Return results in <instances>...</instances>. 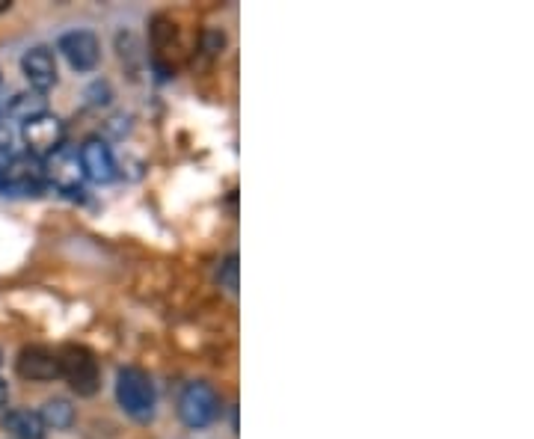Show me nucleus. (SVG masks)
<instances>
[{"mask_svg":"<svg viewBox=\"0 0 534 439\" xmlns=\"http://www.w3.org/2000/svg\"><path fill=\"white\" fill-rule=\"evenodd\" d=\"M57 51L75 72H92L101 60V42L92 30H69L60 36Z\"/></svg>","mask_w":534,"mask_h":439,"instance_id":"obj_7","label":"nucleus"},{"mask_svg":"<svg viewBox=\"0 0 534 439\" xmlns=\"http://www.w3.org/2000/svg\"><path fill=\"white\" fill-rule=\"evenodd\" d=\"M176 410L184 428L202 431V428H208L211 422H217V416H220V395H217V389H214L211 383L193 380V383H187V386L181 389Z\"/></svg>","mask_w":534,"mask_h":439,"instance_id":"obj_2","label":"nucleus"},{"mask_svg":"<svg viewBox=\"0 0 534 439\" xmlns=\"http://www.w3.org/2000/svg\"><path fill=\"white\" fill-rule=\"evenodd\" d=\"M9 6H12L9 0H0V15H3V12H9Z\"/></svg>","mask_w":534,"mask_h":439,"instance_id":"obj_18","label":"nucleus"},{"mask_svg":"<svg viewBox=\"0 0 534 439\" xmlns=\"http://www.w3.org/2000/svg\"><path fill=\"white\" fill-rule=\"evenodd\" d=\"M78 161H81L84 178L95 181V184H107L116 178V158L101 137H89L78 152Z\"/></svg>","mask_w":534,"mask_h":439,"instance_id":"obj_10","label":"nucleus"},{"mask_svg":"<svg viewBox=\"0 0 534 439\" xmlns=\"http://www.w3.org/2000/svg\"><path fill=\"white\" fill-rule=\"evenodd\" d=\"M42 113H48V104H45V95L42 92H18V95H12L9 98V104L3 107V119H9V122H30V119H36V116H42Z\"/></svg>","mask_w":534,"mask_h":439,"instance_id":"obj_12","label":"nucleus"},{"mask_svg":"<svg viewBox=\"0 0 534 439\" xmlns=\"http://www.w3.org/2000/svg\"><path fill=\"white\" fill-rule=\"evenodd\" d=\"M39 419H42L45 431H69L75 425V407L66 398H51L42 404Z\"/></svg>","mask_w":534,"mask_h":439,"instance_id":"obj_13","label":"nucleus"},{"mask_svg":"<svg viewBox=\"0 0 534 439\" xmlns=\"http://www.w3.org/2000/svg\"><path fill=\"white\" fill-rule=\"evenodd\" d=\"M226 45V39H223V33H217V30H205V54H220V48Z\"/></svg>","mask_w":534,"mask_h":439,"instance_id":"obj_15","label":"nucleus"},{"mask_svg":"<svg viewBox=\"0 0 534 439\" xmlns=\"http://www.w3.org/2000/svg\"><path fill=\"white\" fill-rule=\"evenodd\" d=\"M6 398H9V389H6V383L0 380V407H6Z\"/></svg>","mask_w":534,"mask_h":439,"instance_id":"obj_17","label":"nucleus"},{"mask_svg":"<svg viewBox=\"0 0 534 439\" xmlns=\"http://www.w3.org/2000/svg\"><path fill=\"white\" fill-rule=\"evenodd\" d=\"M9 146H12V134H9V128L0 122V158L9 155Z\"/></svg>","mask_w":534,"mask_h":439,"instance_id":"obj_16","label":"nucleus"},{"mask_svg":"<svg viewBox=\"0 0 534 439\" xmlns=\"http://www.w3.org/2000/svg\"><path fill=\"white\" fill-rule=\"evenodd\" d=\"M45 187L42 161L33 155H9L0 161V193L3 196H36Z\"/></svg>","mask_w":534,"mask_h":439,"instance_id":"obj_4","label":"nucleus"},{"mask_svg":"<svg viewBox=\"0 0 534 439\" xmlns=\"http://www.w3.org/2000/svg\"><path fill=\"white\" fill-rule=\"evenodd\" d=\"M15 371H18V377H24L30 383H51L60 377V356L45 345H30L18 353Z\"/></svg>","mask_w":534,"mask_h":439,"instance_id":"obj_8","label":"nucleus"},{"mask_svg":"<svg viewBox=\"0 0 534 439\" xmlns=\"http://www.w3.org/2000/svg\"><path fill=\"white\" fill-rule=\"evenodd\" d=\"M116 401L122 407L125 416H131L134 422H152L155 419V407H158V392L155 383L149 377V371L137 368V365H125L116 374Z\"/></svg>","mask_w":534,"mask_h":439,"instance_id":"obj_1","label":"nucleus"},{"mask_svg":"<svg viewBox=\"0 0 534 439\" xmlns=\"http://www.w3.org/2000/svg\"><path fill=\"white\" fill-rule=\"evenodd\" d=\"M217 279H220V285H223L229 294H238V256H235V253L220 262Z\"/></svg>","mask_w":534,"mask_h":439,"instance_id":"obj_14","label":"nucleus"},{"mask_svg":"<svg viewBox=\"0 0 534 439\" xmlns=\"http://www.w3.org/2000/svg\"><path fill=\"white\" fill-rule=\"evenodd\" d=\"M21 137L27 143V155L45 161L48 155H54L57 149H63V140H66V125L60 116L54 113H42L30 122L21 125Z\"/></svg>","mask_w":534,"mask_h":439,"instance_id":"obj_5","label":"nucleus"},{"mask_svg":"<svg viewBox=\"0 0 534 439\" xmlns=\"http://www.w3.org/2000/svg\"><path fill=\"white\" fill-rule=\"evenodd\" d=\"M0 359H3V356H0Z\"/></svg>","mask_w":534,"mask_h":439,"instance_id":"obj_19","label":"nucleus"},{"mask_svg":"<svg viewBox=\"0 0 534 439\" xmlns=\"http://www.w3.org/2000/svg\"><path fill=\"white\" fill-rule=\"evenodd\" d=\"M21 72H24L30 89H33V92H42V95H45L48 89L57 87V81H60L57 57H54L48 48H42V45L30 48V51L21 57Z\"/></svg>","mask_w":534,"mask_h":439,"instance_id":"obj_9","label":"nucleus"},{"mask_svg":"<svg viewBox=\"0 0 534 439\" xmlns=\"http://www.w3.org/2000/svg\"><path fill=\"white\" fill-rule=\"evenodd\" d=\"M0 428L9 434V439H45L48 431L33 410H6L0 416Z\"/></svg>","mask_w":534,"mask_h":439,"instance_id":"obj_11","label":"nucleus"},{"mask_svg":"<svg viewBox=\"0 0 534 439\" xmlns=\"http://www.w3.org/2000/svg\"><path fill=\"white\" fill-rule=\"evenodd\" d=\"M57 356H60V377H66V383L78 398H92L101 389V365L89 348L66 345L63 351H57Z\"/></svg>","mask_w":534,"mask_h":439,"instance_id":"obj_3","label":"nucleus"},{"mask_svg":"<svg viewBox=\"0 0 534 439\" xmlns=\"http://www.w3.org/2000/svg\"><path fill=\"white\" fill-rule=\"evenodd\" d=\"M42 170H45V184H54L60 193L66 196H78L84 193L81 190V181H84V170H81V161H78V152L63 146L57 149L54 155H48L42 161Z\"/></svg>","mask_w":534,"mask_h":439,"instance_id":"obj_6","label":"nucleus"}]
</instances>
